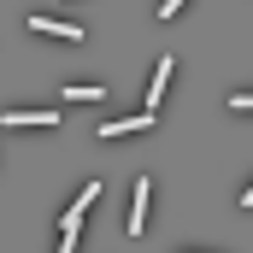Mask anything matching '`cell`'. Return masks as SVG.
Segmentation results:
<instances>
[{"instance_id":"obj_1","label":"cell","mask_w":253,"mask_h":253,"mask_svg":"<svg viewBox=\"0 0 253 253\" xmlns=\"http://www.w3.org/2000/svg\"><path fill=\"white\" fill-rule=\"evenodd\" d=\"M94 194H100V183H83L77 206L65 212V224H59V253H71V248H77V230H83V206H94Z\"/></svg>"},{"instance_id":"obj_2","label":"cell","mask_w":253,"mask_h":253,"mask_svg":"<svg viewBox=\"0 0 253 253\" xmlns=\"http://www.w3.org/2000/svg\"><path fill=\"white\" fill-rule=\"evenodd\" d=\"M159 124V112H135V118H106V124H100V135H106V141H118V135H135V129H153Z\"/></svg>"},{"instance_id":"obj_3","label":"cell","mask_w":253,"mask_h":253,"mask_svg":"<svg viewBox=\"0 0 253 253\" xmlns=\"http://www.w3.org/2000/svg\"><path fill=\"white\" fill-rule=\"evenodd\" d=\"M30 30H42V36H65V42H83V24H65V18H30Z\"/></svg>"},{"instance_id":"obj_4","label":"cell","mask_w":253,"mask_h":253,"mask_svg":"<svg viewBox=\"0 0 253 253\" xmlns=\"http://www.w3.org/2000/svg\"><path fill=\"white\" fill-rule=\"evenodd\" d=\"M0 124H12V129H18V124H36V129H53V124H59V112H18V106H12V112H0Z\"/></svg>"},{"instance_id":"obj_5","label":"cell","mask_w":253,"mask_h":253,"mask_svg":"<svg viewBox=\"0 0 253 253\" xmlns=\"http://www.w3.org/2000/svg\"><path fill=\"white\" fill-rule=\"evenodd\" d=\"M171 65H177V59H159V71H153V83H147V112H159V100H165V83H171Z\"/></svg>"},{"instance_id":"obj_6","label":"cell","mask_w":253,"mask_h":253,"mask_svg":"<svg viewBox=\"0 0 253 253\" xmlns=\"http://www.w3.org/2000/svg\"><path fill=\"white\" fill-rule=\"evenodd\" d=\"M147 194H153V183L141 177L135 183V206H129V236H141V224H147Z\"/></svg>"},{"instance_id":"obj_7","label":"cell","mask_w":253,"mask_h":253,"mask_svg":"<svg viewBox=\"0 0 253 253\" xmlns=\"http://www.w3.org/2000/svg\"><path fill=\"white\" fill-rule=\"evenodd\" d=\"M65 100H100V88L94 83H77V88H65Z\"/></svg>"},{"instance_id":"obj_8","label":"cell","mask_w":253,"mask_h":253,"mask_svg":"<svg viewBox=\"0 0 253 253\" xmlns=\"http://www.w3.org/2000/svg\"><path fill=\"white\" fill-rule=\"evenodd\" d=\"M230 112H253V94H230Z\"/></svg>"},{"instance_id":"obj_9","label":"cell","mask_w":253,"mask_h":253,"mask_svg":"<svg viewBox=\"0 0 253 253\" xmlns=\"http://www.w3.org/2000/svg\"><path fill=\"white\" fill-rule=\"evenodd\" d=\"M183 6H189V0H165V6H159V18H177Z\"/></svg>"},{"instance_id":"obj_10","label":"cell","mask_w":253,"mask_h":253,"mask_svg":"<svg viewBox=\"0 0 253 253\" xmlns=\"http://www.w3.org/2000/svg\"><path fill=\"white\" fill-rule=\"evenodd\" d=\"M242 206H253V183H248V189H242Z\"/></svg>"}]
</instances>
